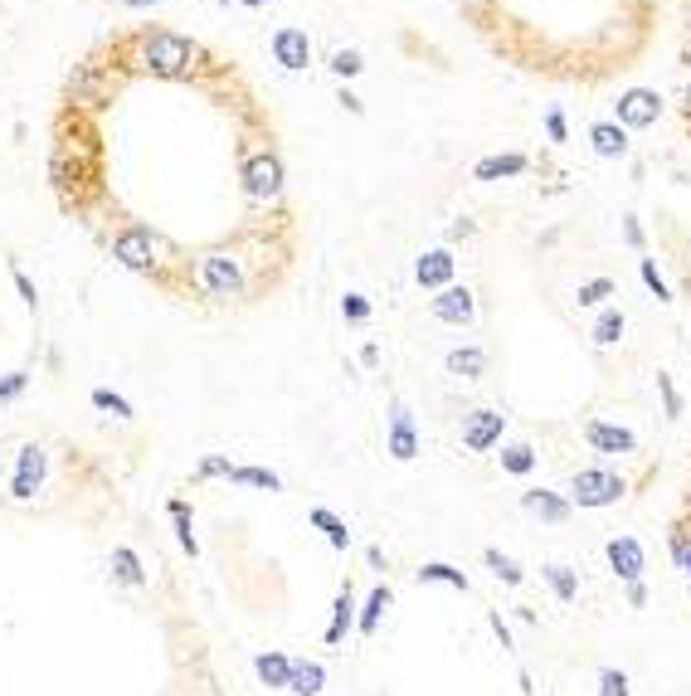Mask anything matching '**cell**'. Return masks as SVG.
Here are the masks:
<instances>
[{"instance_id": "6da1fadb", "label": "cell", "mask_w": 691, "mask_h": 696, "mask_svg": "<svg viewBox=\"0 0 691 696\" xmlns=\"http://www.w3.org/2000/svg\"><path fill=\"white\" fill-rule=\"evenodd\" d=\"M190 59H195V44L181 35H171V30H156V35L142 39V69L146 74L176 78L190 69Z\"/></svg>"}, {"instance_id": "7a4b0ae2", "label": "cell", "mask_w": 691, "mask_h": 696, "mask_svg": "<svg viewBox=\"0 0 691 696\" xmlns=\"http://www.w3.org/2000/svg\"><path fill=\"white\" fill-rule=\"evenodd\" d=\"M570 497L580 507H609V502L623 497V477L609 473V468H580L575 482H570Z\"/></svg>"}, {"instance_id": "3957f363", "label": "cell", "mask_w": 691, "mask_h": 696, "mask_svg": "<svg viewBox=\"0 0 691 696\" xmlns=\"http://www.w3.org/2000/svg\"><path fill=\"white\" fill-rule=\"evenodd\" d=\"M200 283L210 297H239L244 288V273H239V258L234 254H205L200 258Z\"/></svg>"}, {"instance_id": "277c9868", "label": "cell", "mask_w": 691, "mask_h": 696, "mask_svg": "<svg viewBox=\"0 0 691 696\" xmlns=\"http://www.w3.org/2000/svg\"><path fill=\"white\" fill-rule=\"evenodd\" d=\"M112 88H117L112 74L108 69H98V64H78V69L69 74V98L73 103H83V108H103V103L112 98Z\"/></svg>"}, {"instance_id": "5b68a950", "label": "cell", "mask_w": 691, "mask_h": 696, "mask_svg": "<svg viewBox=\"0 0 691 696\" xmlns=\"http://www.w3.org/2000/svg\"><path fill=\"white\" fill-rule=\"evenodd\" d=\"M244 190H249V200H278V190H283V161L273 151H258L254 161L244 166Z\"/></svg>"}, {"instance_id": "8992f818", "label": "cell", "mask_w": 691, "mask_h": 696, "mask_svg": "<svg viewBox=\"0 0 691 696\" xmlns=\"http://www.w3.org/2000/svg\"><path fill=\"white\" fill-rule=\"evenodd\" d=\"M390 458L395 463H414L419 458V434H414V414H409V404L395 400L390 404Z\"/></svg>"}, {"instance_id": "52a82bcc", "label": "cell", "mask_w": 691, "mask_h": 696, "mask_svg": "<svg viewBox=\"0 0 691 696\" xmlns=\"http://www.w3.org/2000/svg\"><path fill=\"white\" fill-rule=\"evenodd\" d=\"M112 258H117L122 268H137V273H146V268L156 263V239H151L146 229H122V234L112 239Z\"/></svg>"}, {"instance_id": "ba28073f", "label": "cell", "mask_w": 691, "mask_h": 696, "mask_svg": "<svg viewBox=\"0 0 691 696\" xmlns=\"http://www.w3.org/2000/svg\"><path fill=\"white\" fill-rule=\"evenodd\" d=\"M44 482V448L39 443H25L20 448V463H15V482H10V497L15 502H30Z\"/></svg>"}, {"instance_id": "9c48e42d", "label": "cell", "mask_w": 691, "mask_h": 696, "mask_svg": "<svg viewBox=\"0 0 691 696\" xmlns=\"http://www.w3.org/2000/svg\"><path fill=\"white\" fill-rule=\"evenodd\" d=\"M502 424H507L502 409H477L473 419H468V429H463V448L468 453H487L492 443L502 439Z\"/></svg>"}, {"instance_id": "30bf717a", "label": "cell", "mask_w": 691, "mask_h": 696, "mask_svg": "<svg viewBox=\"0 0 691 696\" xmlns=\"http://www.w3.org/2000/svg\"><path fill=\"white\" fill-rule=\"evenodd\" d=\"M609 565H614V575L628 580V585H638V580H643V570H648L643 546H638L633 536H614V541H609Z\"/></svg>"}, {"instance_id": "8fae6325", "label": "cell", "mask_w": 691, "mask_h": 696, "mask_svg": "<svg viewBox=\"0 0 691 696\" xmlns=\"http://www.w3.org/2000/svg\"><path fill=\"white\" fill-rule=\"evenodd\" d=\"M657 93H648V88H628L619 98V127H648V122H657Z\"/></svg>"}, {"instance_id": "7c38bea8", "label": "cell", "mask_w": 691, "mask_h": 696, "mask_svg": "<svg viewBox=\"0 0 691 696\" xmlns=\"http://www.w3.org/2000/svg\"><path fill=\"white\" fill-rule=\"evenodd\" d=\"M473 293L468 288H443V293L434 297V317L438 322H448V327H468L473 322Z\"/></svg>"}, {"instance_id": "4fadbf2b", "label": "cell", "mask_w": 691, "mask_h": 696, "mask_svg": "<svg viewBox=\"0 0 691 696\" xmlns=\"http://www.w3.org/2000/svg\"><path fill=\"white\" fill-rule=\"evenodd\" d=\"M273 59L283 64V69H307V59H312V44H307V30H278L273 35Z\"/></svg>"}, {"instance_id": "5bb4252c", "label": "cell", "mask_w": 691, "mask_h": 696, "mask_svg": "<svg viewBox=\"0 0 691 696\" xmlns=\"http://www.w3.org/2000/svg\"><path fill=\"white\" fill-rule=\"evenodd\" d=\"M584 439L594 443L599 453H633V448H638V439H633L628 429H619V424H599V419L584 424Z\"/></svg>"}, {"instance_id": "9a60e30c", "label": "cell", "mask_w": 691, "mask_h": 696, "mask_svg": "<svg viewBox=\"0 0 691 696\" xmlns=\"http://www.w3.org/2000/svg\"><path fill=\"white\" fill-rule=\"evenodd\" d=\"M414 278H419L424 288H448V278H453V254H448V249L424 254L419 263H414Z\"/></svg>"}, {"instance_id": "2e32d148", "label": "cell", "mask_w": 691, "mask_h": 696, "mask_svg": "<svg viewBox=\"0 0 691 696\" xmlns=\"http://www.w3.org/2000/svg\"><path fill=\"white\" fill-rule=\"evenodd\" d=\"M254 672H258V682L273 687V692H288L292 687V658H283V653H258Z\"/></svg>"}, {"instance_id": "e0dca14e", "label": "cell", "mask_w": 691, "mask_h": 696, "mask_svg": "<svg viewBox=\"0 0 691 696\" xmlns=\"http://www.w3.org/2000/svg\"><path fill=\"white\" fill-rule=\"evenodd\" d=\"M521 507L531 516H541V521H570V502L565 497H555V492H521Z\"/></svg>"}, {"instance_id": "ac0fdd59", "label": "cell", "mask_w": 691, "mask_h": 696, "mask_svg": "<svg viewBox=\"0 0 691 696\" xmlns=\"http://www.w3.org/2000/svg\"><path fill=\"white\" fill-rule=\"evenodd\" d=\"M482 370H487V351H482V346H458V351H448V375H458V380H482Z\"/></svg>"}, {"instance_id": "d6986e66", "label": "cell", "mask_w": 691, "mask_h": 696, "mask_svg": "<svg viewBox=\"0 0 691 696\" xmlns=\"http://www.w3.org/2000/svg\"><path fill=\"white\" fill-rule=\"evenodd\" d=\"M356 623V599H351V585L336 594V604H331V623H327V643L336 648L341 638H346V628Z\"/></svg>"}, {"instance_id": "ffe728a7", "label": "cell", "mask_w": 691, "mask_h": 696, "mask_svg": "<svg viewBox=\"0 0 691 696\" xmlns=\"http://www.w3.org/2000/svg\"><path fill=\"white\" fill-rule=\"evenodd\" d=\"M322 687H327V667H322V662H292V687L288 692L317 696Z\"/></svg>"}, {"instance_id": "44dd1931", "label": "cell", "mask_w": 691, "mask_h": 696, "mask_svg": "<svg viewBox=\"0 0 691 696\" xmlns=\"http://www.w3.org/2000/svg\"><path fill=\"white\" fill-rule=\"evenodd\" d=\"M526 171V156H516V151H507V156H487V161H477V181H502V176H521Z\"/></svg>"}, {"instance_id": "7402d4cb", "label": "cell", "mask_w": 691, "mask_h": 696, "mask_svg": "<svg viewBox=\"0 0 691 696\" xmlns=\"http://www.w3.org/2000/svg\"><path fill=\"white\" fill-rule=\"evenodd\" d=\"M112 580H122V585H146L142 555H137L132 546H117V550H112Z\"/></svg>"}, {"instance_id": "603a6c76", "label": "cell", "mask_w": 691, "mask_h": 696, "mask_svg": "<svg viewBox=\"0 0 691 696\" xmlns=\"http://www.w3.org/2000/svg\"><path fill=\"white\" fill-rule=\"evenodd\" d=\"M589 142H594L599 156H623V151H628V137H623L619 122H599V127L589 132Z\"/></svg>"}, {"instance_id": "cb8c5ba5", "label": "cell", "mask_w": 691, "mask_h": 696, "mask_svg": "<svg viewBox=\"0 0 691 696\" xmlns=\"http://www.w3.org/2000/svg\"><path fill=\"white\" fill-rule=\"evenodd\" d=\"M312 526H317V531H327L331 550H346V546H351V531H346V521H341L336 512H327V507H312Z\"/></svg>"}, {"instance_id": "d4e9b609", "label": "cell", "mask_w": 691, "mask_h": 696, "mask_svg": "<svg viewBox=\"0 0 691 696\" xmlns=\"http://www.w3.org/2000/svg\"><path fill=\"white\" fill-rule=\"evenodd\" d=\"M541 575H546V585L555 589V599H560V604H570V599L580 594V575H575L570 565H546Z\"/></svg>"}, {"instance_id": "484cf974", "label": "cell", "mask_w": 691, "mask_h": 696, "mask_svg": "<svg viewBox=\"0 0 691 696\" xmlns=\"http://www.w3.org/2000/svg\"><path fill=\"white\" fill-rule=\"evenodd\" d=\"M419 585H453V589H468V575H463V570H453V565H443V560H434V565H424V570H419Z\"/></svg>"}, {"instance_id": "4316f807", "label": "cell", "mask_w": 691, "mask_h": 696, "mask_svg": "<svg viewBox=\"0 0 691 696\" xmlns=\"http://www.w3.org/2000/svg\"><path fill=\"white\" fill-rule=\"evenodd\" d=\"M482 560H487V570H492L497 580H507V585H521V565H516L511 555H502L497 546H487V550H482Z\"/></svg>"}, {"instance_id": "83f0119b", "label": "cell", "mask_w": 691, "mask_h": 696, "mask_svg": "<svg viewBox=\"0 0 691 696\" xmlns=\"http://www.w3.org/2000/svg\"><path fill=\"white\" fill-rule=\"evenodd\" d=\"M229 482H239V487H263V492H278V487H283L278 473H268V468H234Z\"/></svg>"}, {"instance_id": "f1b7e54d", "label": "cell", "mask_w": 691, "mask_h": 696, "mask_svg": "<svg viewBox=\"0 0 691 696\" xmlns=\"http://www.w3.org/2000/svg\"><path fill=\"white\" fill-rule=\"evenodd\" d=\"M502 468H507V473H531V468H536V448H531V443H511L507 453H502Z\"/></svg>"}, {"instance_id": "f546056e", "label": "cell", "mask_w": 691, "mask_h": 696, "mask_svg": "<svg viewBox=\"0 0 691 696\" xmlns=\"http://www.w3.org/2000/svg\"><path fill=\"white\" fill-rule=\"evenodd\" d=\"M171 516H176V536H181V550H185V555H200V541H195V531H190V507H185L181 497L171 502Z\"/></svg>"}, {"instance_id": "4dcf8cb0", "label": "cell", "mask_w": 691, "mask_h": 696, "mask_svg": "<svg viewBox=\"0 0 691 696\" xmlns=\"http://www.w3.org/2000/svg\"><path fill=\"white\" fill-rule=\"evenodd\" d=\"M390 609V589L385 585H375V594H370V604H365V614H361V633L370 638L375 633V623H380V614Z\"/></svg>"}, {"instance_id": "1f68e13d", "label": "cell", "mask_w": 691, "mask_h": 696, "mask_svg": "<svg viewBox=\"0 0 691 696\" xmlns=\"http://www.w3.org/2000/svg\"><path fill=\"white\" fill-rule=\"evenodd\" d=\"M619 336H623V312L619 307H609V312L594 322V341H599V346H614Z\"/></svg>"}, {"instance_id": "d6a6232c", "label": "cell", "mask_w": 691, "mask_h": 696, "mask_svg": "<svg viewBox=\"0 0 691 696\" xmlns=\"http://www.w3.org/2000/svg\"><path fill=\"white\" fill-rule=\"evenodd\" d=\"M331 69H336L341 78H356L365 64H361V54H356V49H336V54H331Z\"/></svg>"}, {"instance_id": "836d02e7", "label": "cell", "mask_w": 691, "mask_h": 696, "mask_svg": "<svg viewBox=\"0 0 691 696\" xmlns=\"http://www.w3.org/2000/svg\"><path fill=\"white\" fill-rule=\"evenodd\" d=\"M609 293H614V283H609V278H594V283H584L575 297H580V307H594V302H604Z\"/></svg>"}, {"instance_id": "e575fe53", "label": "cell", "mask_w": 691, "mask_h": 696, "mask_svg": "<svg viewBox=\"0 0 691 696\" xmlns=\"http://www.w3.org/2000/svg\"><path fill=\"white\" fill-rule=\"evenodd\" d=\"M93 404H98V409H112L117 419H132V404L122 400V395H112V390H93Z\"/></svg>"}, {"instance_id": "d590c367", "label": "cell", "mask_w": 691, "mask_h": 696, "mask_svg": "<svg viewBox=\"0 0 691 696\" xmlns=\"http://www.w3.org/2000/svg\"><path fill=\"white\" fill-rule=\"evenodd\" d=\"M599 696H628V677L614 672V667H604L599 672Z\"/></svg>"}, {"instance_id": "8d00e7d4", "label": "cell", "mask_w": 691, "mask_h": 696, "mask_svg": "<svg viewBox=\"0 0 691 696\" xmlns=\"http://www.w3.org/2000/svg\"><path fill=\"white\" fill-rule=\"evenodd\" d=\"M341 317H346V322H365V317H370V302H365L361 293H346L341 297Z\"/></svg>"}, {"instance_id": "74e56055", "label": "cell", "mask_w": 691, "mask_h": 696, "mask_svg": "<svg viewBox=\"0 0 691 696\" xmlns=\"http://www.w3.org/2000/svg\"><path fill=\"white\" fill-rule=\"evenodd\" d=\"M657 390H662V404H667V419H677V414H682V395L672 390L667 375H657Z\"/></svg>"}, {"instance_id": "f35d334b", "label": "cell", "mask_w": 691, "mask_h": 696, "mask_svg": "<svg viewBox=\"0 0 691 696\" xmlns=\"http://www.w3.org/2000/svg\"><path fill=\"white\" fill-rule=\"evenodd\" d=\"M234 473V463L224 458V453H215V458H200V477H229Z\"/></svg>"}, {"instance_id": "ab89813d", "label": "cell", "mask_w": 691, "mask_h": 696, "mask_svg": "<svg viewBox=\"0 0 691 696\" xmlns=\"http://www.w3.org/2000/svg\"><path fill=\"white\" fill-rule=\"evenodd\" d=\"M638 273H643V283H648V288H653V293H657V302H667V283L657 278V268H653V263H648V258L638 263Z\"/></svg>"}, {"instance_id": "60d3db41", "label": "cell", "mask_w": 691, "mask_h": 696, "mask_svg": "<svg viewBox=\"0 0 691 696\" xmlns=\"http://www.w3.org/2000/svg\"><path fill=\"white\" fill-rule=\"evenodd\" d=\"M672 560L691 575V536H672Z\"/></svg>"}, {"instance_id": "b9f144b4", "label": "cell", "mask_w": 691, "mask_h": 696, "mask_svg": "<svg viewBox=\"0 0 691 696\" xmlns=\"http://www.w3.org/2000/svg\"><path fill=\"white\" fill-rule=\"evenodd\" d=\"M25 385H30V375H5V380H0V400H15Z\"/></svg>"}, {"instance_id": "7bdbcfd3", "label": "cell", "mask_w": 691, "mask_h": 696, "mask_svg": "<svg viewBox=\"0 0 691 696\" xmlns=\"http://www.w3.org/2000/svg\"><path fill=\"white\" fill-rule=\"evenodd\" d=\"M546 132H550V142H565V117L560 112H546Z\"/></svg>"}, {"instance_id": "ee69618b", "label": "cell", "mask_w": 691, "mask_h": 696, "mask_svg": "<svg viewBox=\"0 0 691 696\" xmlns=\"http://www.w3.org/2000/svg\"><path fill=\"white\" fill-rule=\"evenodd\" d=\"M15 288H20V297H25V302H30V307H35V283H30V278H25V273H20V268H15Z\"/></svg>"}, {"instance_id": "f6af8a7d", "label": "cell", "mask_w": 691, "mask_h": 696, "mask_svg": "<svg viewBox=\"0 0 691 696\" xmlns=\"http://www.w3.org/2000/svg\"><path fill=\"white\" fill-rule=\"evenodd\" d=\"M628 604H633V609H643V604H648V589H643V580H638V585H628Z\"/></svg>"}, {"instance_id": "bcb514c9", "label": "cell", "mask_w": 691, "mask_h": 696, "mask_svg": "<svg viewBox=\"0 0 691 696\" xmlns=\"http://www.w3.org/2000/svg\"><path fill=\"white\" fill-rule=\"evenodd\" d=\"M492 633L502 638V648H511V633H507V623H502V614H492Z\"/></svg>"}, {"instance_id": "7dc6e473", "label": "cell", "mask_w": 691, "mask_h": 696, "mask_svg": "<svg viewBox=\"0 0 691 696\" xmlns=\"http://www.w3.org/2000/svg\"><path fill=\"white\" fill-rule=\"evenodd\" d=\"M244 5H268V0H244Z\"/></svg>"}, {"instance_id": "c3c4849f", "label": "cell", "mask_w": 691, "mask_h": 696, "mask_svg": "<svg viewBox=\"0 0 691 696\" xmlns=\"http://www.w3.org/2000/svg\"><path fill=\"white\" fill-rule=\"evenodd\" d=\"M132 5H151V0H132Z\"/></svg>"}, {"instance_id": "681fc988", "label": "cell", "mask_w": 691, "mask_h": 696, "mask_svg": "<svg viewBox=\"0 0 691 696\" xmlns=\"http://www.w3.org/2000/svg\"><path fill=\"white\" fill-rule=\"evenodd\" d=\"M687 93H691V88H687Z\"/></svg>"}]
</instances>
